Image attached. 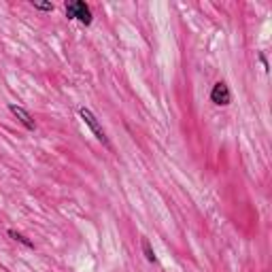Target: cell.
I'll return each instance as SVG.
<instances>
[{
  "mask_svg": "<svg viewBox=\"0 0 272 272\" xmlns=\"http://www.w3.org/2000/svg\"><path fill=\"white\" fill-rule=\"evenodd\" d=\"M64 9H66V17L68 19H79L83 26H91V21H94V15H91L90 4L83 2V0H73V2H66V4H64Z\"/></svg>",
  "mask_w": 272,
  "mask_h": 272,
  "instance_id": "cell-1",
  "label": "cell"
},
{
  "mask_svg": "<svg viewBox=\"0 0 272 272\" xmlns=\"http://www.w3.org/2000/svg\"><path fill=\"white\" fill-rule=\"evenodd\" d=\"M79 117H81V121H83V124L90 128V132L96 136V140H100L104 147H111V142H109V136H106L104 128L100 126V121L96 119V115H94V113H91L90 109H85V106H81V109H79Z\"/></svg>",
  "mask_w": 272,
  "mask_h": 272,
  "instance_id": "cell-2",
  "label": "cell"
},
{
  "mask_svg": "<svg viewBox=\"0 0 272 272\" xmlns=\"http://www.w3.org/2000/svg\"><path fill=\"white\" fill-rule=\"evenodd\" d=\"M9 111H11V115L26 128V130H30V132L37 130V121H34L32 113L28 111V109H24V106H19V104H15V102H11V104H9Z\"/></svg>",
  "mask_w": 272,
  "mask_h": 272,
  "instance_id": "cell-3",
  "label": "cell"
},
{
  "mask_svg": "<svg viewBox=\"0 0 272 272\" xmlns=\"http://www.w3.org/2000/svg\"><path fill=\"white\" fill-rule=\"evenodd\" d=\"M211 102L217 104V106H227L232 102V94H230V88L224 83V81H217L211 90Z\"/></svg>",
  "mask_w": 272,
  "mask_h": 272,
  "instance_id": "cell-4",
  "label": "cell"
},
{
  "mask_svg": "<svg viewBox=\"0 0 272 272\" xmlns=\"http://www.w3.org/2000/svg\"><path fill=\"white\" fill-rule=\"evenodd\" d=\"M6 234H9L15 242H19V245H24V247H28V249H34V242H32L30 238H28V236L21 234V232H17V230H13V227H11V230L6 232Z\"/></svg>",
  "mask_w": 272,
  "mask_h": 272,
  "instance_id": "cell-5",
  "label": "cell"
},
{
  "mask_svg": "<svg viewBox=\"0 0 272 272\" xmlns=\"http://www.w3.org/2000/svg\"><path fill=\"white\" fill-rule=\"evenodd\" d=\"M140 247H142V255H145V260L151 262V264H155L157 257H155V251H153V247H151V242H149V238H142V240H140Z\"/></svg>",
  "mask_w": 272,
  "mask_h": 272,
  "instance_id": "cell-6",
  "label": "cell"
},
{
  "mask_svg": "<svg viewBox=\"0 0 272 272\" xmlns=\"http://www.w3.org/2000/svg\"><path fill=\"white\" fill-rule=\"evenodd\" d=\"M30 4H32L37 11H45V13H51V11L55 9V6H53V2H41V0H32Z\"/></svg>",
  "mask_w": 272,
  "mask_h": 272,
  "instance_id": "cell-7",
  "label": "cell"
},
{
  "mask_svg": "<svg viewBox=\"0 0 272 272\" xmlns=\"http://www.w3.org/2000/svg\"><path fill=\"white\" fill-rule=\"evenodd\" d=\"M260 62L264 64V70H268V62H266V55L264 53H260Z\"/></svg>",
  "mask_w": 272,
  "mask_h": 272,
  "instance_id": "cell-8",
  "label": "cell"
}]
</instances>
